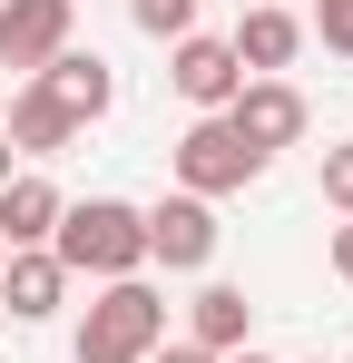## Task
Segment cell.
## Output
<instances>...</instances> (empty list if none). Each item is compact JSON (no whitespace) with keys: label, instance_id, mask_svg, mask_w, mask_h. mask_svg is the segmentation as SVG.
<instances>
[{"label":"cell","instance_id":"cell-20","mask_svg":"<svg viewBox=\"0 0 353 363\" xmlns=\"http://www.w3.org/2000/svg\"><path fill=\"white\" fill-rule=\"evenodd\" d=\"M226 363H275V354H255V344H245V354H226Z\"/></svg>","mask_w":353,"mask_h":363},{"label":"cell","instance_id":"cell-5","mask_svg":"<svg viewBox=\"0 0 353 363\" xmlns=\"http://www.w3.org/2000/svg\"><path fill=\"white\" fill-rule=\"evenodd\" d=\"M69 10L79 0H0V69H40L69 50Z\"/></svg>","mask_w":353,"mask_h":363},{"label":"cell","instance_id":"cell-7","mask_svg":"<svg viewBox=\"0 0 353 363\" xmlns=\"http://www.w3.org/2000/svg\"><path fill=\"white\" fill-rule=\"evenodd\" d=\"M226 128L255 147V157H275V147L304 138V99H294L285 79H245V89H235V108H226Z\"/></svg>","mask_w":353,"mask_h":363},{"label":"cell","instance_id":"cell-11","mask_svg":"<svg viewBox=\"0 0 353 363\" xmlns=\"http://www.w3.org/2000/svg\"><path fill=\"white\" fill-rule=\"evenodd\" d=\"M59 206H69V196H59L40 167H20V177L0 186V245H10V255H20V245H50L59 236Z\"/></svg>","mask_w":353,"mask_h":363},{"label":"cell","instance_id":"cell-10","mask_svg":"<svg viewBox=\"0 0 353 363\" xmlns=\"http://www.w3.org/2000/svg\"><path fill=\"white\" fill-rule=\"evenodd\" d=\"M186 344H196V354H245V344H255V304H245V285H206V295L186 304Z\"/></svg>","mask_w":353,"mask_h":363},{"label":"cell","instance_id":"cell-14","mask_svg":"<svg viewBox=\"0 0 353 363\" xmlns=\"http://www.w3.org/2000/svg\"><path fill=\"white\" fill-rule=\"evenodd\" d=\"M128 20H138L147 40H186V30H196V0H128Z\"/></svg>","mask_w":353,"mask_h":363},{"label":"cell","instance_id":"cell-12","mask_svg":"<svg viewBox=\"0 0 353 363\" xmlns=\"http://www.w3.org/2000/svg\"><path fill=\"white\" fill-rule=\"evenodd\" d=\"M0 138H10V157H59V147H69L79 128H69V108H59L40 79H30V89L10 99V128H0Z\"/></svg>","mask_w":353,"mask_h":363},{"label":"cell","instance_id":"cell-2","mask_svg":"<svg viewBox=\"0 0 353 363\" xmlns=\"http://www.w3.org/2000/svg\"><path fill=\"white\" fill-rule=\"evenodd\" d=\"M157 344H167V295L147 275L99 285V304L79 314V363H147Z\"/></svg>","mask_w":353,"mask_h":363},{"label":"cell","instance_id":"cell-4","mask_svg":"<svg viewBox=\"0 0 353 363\" xmlns=\"http://www.w3.org/2000/svg\"><path fill=\"white\" fill-rule=\"evenodd\" d=\"M147 216V265H167V275H196L206 255H216V206L206 196H157V206H138Z\"/></svg>","mask_w":353,"mask_h":363},{"label":"cell","instance_id":"cell-9","mask_svg":"<svg viewBox=\"0 0 353 363\" xmlns=\"http://www.w3.org/2000/svg\"><path fill=\"white\" fill-rule=\"evenodd\" d=\"M40 89L69 108V128H99V118L118 108V79H108V60H99V50H59V60L40 69Z\"/></svg>","mask_w":353,"mask_h":363},{"label":"cell","instance_id":"cell-17","mask_svg":"<svg viewBox=\"0 0 353 363\" xmlns=\"http://www.w3.org/2000/svg\"><path fill=\"white\" fill-rule=\"evenodd\" d=\"M334 275H344V285H353V216H344V226H334Z\"/></svg>","mask_w":353,"mask_h":363},{"label":"cell","instance_id":"cell-1","mask_svg":"<svg viewBox=\"0 0 353 363\" xmlns=\"http://www.w3.org/2000/svg\"><path fill=\"white\" fill-rule=\"evenodd\" d=\"M50 255L69 265V275H99V285H118V275H138L147 265V216L128 206V196H89V206H59V236Z\"/></svg>","mask_w":353,"mask_h":363},{"label":"cell","instance_id":"cell-3","mask_svg":"<svg viewBox=\"0 0 353 363\" xmlns=\"http://www.w3.org/2000/svg\"><path fill=\"white\" fill-rule=\"evenodd\" d=\"M255 177H265V157H255L226 118H196L186 138H176V186H186V196L216 206V196H235V186H255Z\"/></svg>","mask_w":353,"mask_h":363},{"label":"cell","instance_id":"cell-19","mask_svg":"<svg viewBox=\"0 0 353 363\" xmlns=\"http://www.w3.org/2000/svg\"><path fill=\"white\" fill-rule=\"evenodd\" d=\"M10 177H20V167H10V138H0V186H10Z\"/></svg>","mask_w":353,"mask_h":363},{"label":"cell","instance_id":"cell-15","mask_svg":"<svg viewBox=\"0 0 353 363\" xmlns=\"http://www.w3.org/2000/svg\"><path fill=\"white\" fill-rule=\"evenodd\" d=\"M304 30H314L334 60H353V0H314V20H304Z\"/></svg>","mask_w":353,"mask_h":363},{"label":"cell","instance_id":"cell-18","mask_svg":"<svg viewBox=\"0 0 353 363\" xmlns=\"http://www.w3.org/2000/svg\"><path fill=\"white\" fill-rule=\"evenodd\" d=\"M147 363H216V354H196V344H157Z\"/></svg>","mask_w":353,"mask_h":363},{"label":"cell","instance_id":"cell-21","mask_svg":"<svg viewBox=\"0 0 353 363\" xmlns=\"http://www.w3.org/2000/svg\"><path fill=\"white\" fill-rule=\"evenodd\" d=\"M0 265H10V245H0Z\"/></svg>","mask_w":353,"mask_h":363},{"label":"cell","instance_id":"cell-6","mask_svg":"<svg viewBox=\"0 0 353 363\" xmlns=\"http://www.w3.org/2000/svg\"><path fill=\"white\" fill-rule=\"evenodd\" d=\"M167 79H176V99H186V108H206V118H226V108H235V89H245L235 50H226V40H206V30H186V40H176Z\"/></svg>","mask_w":353,"mask_h":363},{"label":"cell","instance_id":"cell-8","mask_svg":"<svg viewBox=\"0 0 353 363\" xmlns=\"http://www.w3.org/2000/svg\"><path fill=\"white\" fill-rule=\"evenodd\" d=\"M59 295H69V265H59L50 245H20V255L0 265V314H10V324H50Z\"/></svg>","mask_w":353,"mask_h":363},{"label":"cell","instance_id":"cell-16","mask_svg":"<svg viewBox=\"0 0 353 363\" xmlns=\"http://www.w3.org/2000/svg\"><path fill=\"white\" fill-rule=\"evenodd\" d=\"M324 206L353 216V147H324Z\"/></svg>","mask_w":353,"mask_h":363},{"label":"cell","instance_id":"cell-13","mask_svg":"<svg viewBox=\"0 0 353 363\" xmlns=\"http://www.w3.org/2000/svg\"><path fill=\"white\" fill-rule=\"evenodd\" d=\"M226 50H235V69H294V50H304V20H294V10H245Z\"/></svg>","mask_w":353,"mask_h":363}]
</instances>
